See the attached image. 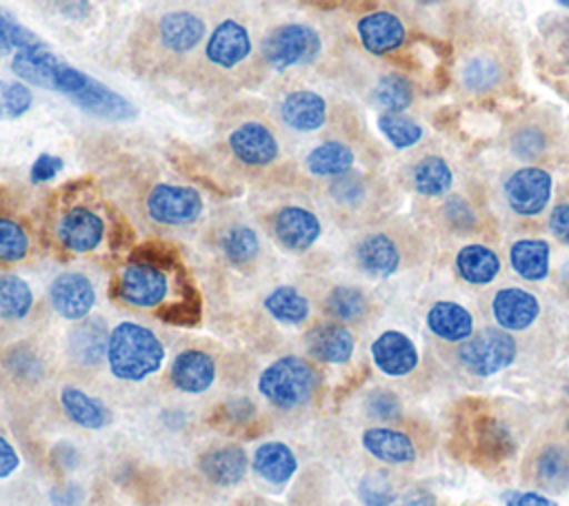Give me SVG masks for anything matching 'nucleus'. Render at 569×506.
I'll list each match as a JSON object with an SVG mask.
<instances>
[{
  "mask_svg": "<svg viewBox=\"0 0 569 506\" xmlns=\"http://www.w3.org/2000/svg\"><path fill=\"white\" fill-rule=\"evenodd\" d=\"M460 80L465 84V89L469 91H487V89H493L500 80V64L498 60L487 53V51H480V53H473L469 55L465 62H462V69H460Z\"/></svg>",
  "mask_w": 569,
  "mask_h": 506,
  "instance_id": "c9c22d12",
  "label": "nucleus"
},
{
  "mask_svg": "<svg viewBox=\"0 0 569 506\" xmlns=\"http://www.w3.org/2000/svg\"><path fill=\"white\" fill-rule=\"evenodd\" d=\"M558 2H560L562 7H567V9H569V0H558Z\"/></svg>",
  "mask_w": 569,
  "mask_h": 506,
  "instance_id": "bf43d9fd",
  "label": "nucleus"
},
{
  "mask_svg": "<svg viewBox=\"0 0 569 506\" xmlns=\"http://www.w3.org/2000/svg\"><path fill=\"white\" fill-rule=\"evenodd\" d=\"M353 335L342 324H318L307 333V348L311 357L327 364H345L353 353Z\"/></svg>",
  "mask_w": 569,
  "mask_h": 506,
  "instance_id": "aec40b11",
  "label": "nucleus"
},
{
  "mask_svg": "<svg viewBox=\"0 0 569 506\" xmlns=\"http://www.w3.org/2000/svg\"><path fill=\"white\" fill-rule=\"evenodd\" d=\"M358 36L369 53L382 55L402 44L405 24L391 11H373L358 20Z\"/></svg>",
  "mask_w": 569,
  "mask_h": 506,
  "instance_id": "f3484780",
  "label": "nucleus"
},
{
  "mask_svg": "<svg viewBox=\"0 0 569 506\" xmlns=\"http://www.w3.org/2000/svg\"><path fill=\"white\" fill-rule=\"evenodd\" d=\"M367 411L376 419H396L400 413L398 397L389 391H373L367 402Z\"/></svg>",
  "mask_w": 569,
  "mask_h": 506,
  "instance_id": "a18cd8bd",
  "label": "nucleus"
},
{
  "mask_svg": "<svg viewBox=\"0 0 569 506\" xmlns=\"http://www.w3.org/2000/svg\"><path fill=\"white\" fill-rule=\"evenodd\" d=\"M362 446L369 455L385 464H409L416 459L413 442L407 433L387 428V426H373L362 433Z\"/></svg>",
  "mask_w": 569,
  "mask_h": 506,
  "instance_id": "4be33fe9",
  "label": "nucleus"
},
{
  "mask_svg": "<svg viewBox=\"0 0 569 506\" xmlns=\"http://www.w3.org/2000/svg\"><path fill=\"white\" fill-rule=\"evenodd\" d=\"M320 53V38L307 24H282L273 29L262 42L264 60L282 71L293 64H309Z\"/></svg>",
  "mask_w": 569,
  "mask_h": 506,
  "instance_id": "39448f33",
  "label": "nucleus"
},
{
  "mask_svg": "<svg viewBox=\"0 0 569 506\" xmlns=\"http://www.w3.org/2000/svg\"><path fill=\"white\" fill-rule=\"evenodd\" d=\"M402 253L387 233H369L356 246L358 266L373 277H389L398 271Z\"/></svg>",
  "mask_w": 569,
  "mask_h": 506,
  "instance_id": "6ab92c4d",
  "label": "nucleus"
},
{
  "mask_svg": "<svg viewBox=\"0 0 569 506\" xmlns=\"http://www.w3.org/2000/svg\"><path fill=\"white\" fill-rule=\"evenodd\" d=\"M11 71L27 84L47 87L69 98L76 95L89 82L87 73L53 55L44 44L18 51L11 60Z\"/></svg>",
  "mask_w": 569,
  "mask_h": 506,
  "instance_id": "7ed1b4c3",
  "label": "nucleus"
},
{
  "mask_svg": "<svg viewBox=\"0 0 569 506\" xmlns=\"http://www.w3.org/2000/svg\"><path fill=\"white\" fill-rule=\"evenodd\" d=\"M71 100L82 111L102 120L122 122L136 115V107L127 98H122L120 93L111 91L109 87H104L93 78H89V82L76 95H71Z\"/></svg>",
  "mask_w": 569,
  "mask_h": 506,
  "instance_id": "dca6fc26",
  "label": "nucleus"
},
{
  "mask_svg": "<svg viewBox=\"0 0 569 506\" xmlns=\"http://www.w3.org/2000/svg\"><path fill=\"white\" fill-rule=\"evenodd\" d=\"M249 459L240 446L211 448L200 457V470L218 486H233L247 473Z\"/></svg>",
  "mask_w": 569,
  "mask_h": 506,
  "instance_id": "393cba45",
  "label": "nucleus"
},
{
  "mask_svg": "<svg viewBox=\"0 0 569 506\" xmlns=\"http://www.w3.org/2000/svg\"><path fill=\"white\" fill-rule=\"evenodd\" d=\"M280 115L296 131H316L325 124L327 104L313 91H293L282 100Z\"/></svg>",
  "mask_w": 569,
  "mask_h": 506,
  "instance_id": "a878e982",
  "label": "nucleus"
},
{
  "mask_svg": "<svg viewBox=\"0 0 569 506\" xmlns=\"http://www.w3.org/2000/svg\"><path fill=\"white\" fill-rule=\"evenodd\" d=\"M169 377L182 393H204L216 380V362L204 351L187 348L171 362Z\"/></svg>",
  "mask_w": 569,
  "mask_h": 506,
  "instance_id": "2eb2a0df",
  "label": "nucleus"
},
{
  "mask_svg": "<svg viewBox=\"0 0 569 506\" xmlns=\"http://www.w3.org/2000/svg\"><path fill=\"white\" fill-rule=\"evenodd\" d=\"M378 126L396 149L413 146L422 138V126L402 113H380Z\"/></svg>",
  "mask_w": 569,
  "mask_h": 506,
  "instance_id": "ea45409f",
  "label": "nucleus"
},
{
  "mask_svg": "<svg viewBox=\"0 0 569 506\" xmlns=\"http://www.w3.org/2000/svg\"><path fill=\"white\" fill-rule=\"evenodd\" d=\"M164 360V346L156 333L136 322H120L109 331V371L124 382H140L156 373Z\"/></svg>",
  "mask_w": 569,
  "mask_h": 506,
  "instance_id": "f257e3e1",
  "label": "nucleus"
},
{
  "mask_svg": "<svg viewBox=\"0 0 569 506\" xmlns=\"http://www.w3.org/2000/svg\"><path fill=\"white\" fill-rule=\"evenodd\" d=\"M20 464V457L16 453V448L9 444V439H4L0 435V479L9 477Z\"/></svg>",
  "mask_w": 569,
  "mask_h": 506,
  "instance_id": "5fc2aeb1",
  "label": "nucleus"
},
{
  "mask_svg": "<svg viewBox=\"0 0 569 506\" xmlns=\"http://www.w3.org/2000/svg\"><path fill=\"white\" fill-rule=\"evenodd\" d=\"M509 506H558L556 502H551L549 497L533 493V490H525V493H513Z\"/></svg>",
  "mask_w": 569,
  "mask_h": 506,
  "instance_id": "6e6d98bb",
  "label": "nucleus"
},
{
  "mask_svg": "<svg viewBox=\"0 0 569 506\" xmlns=\"http://www.w3.org/2000/svg\"><path fill=\"white\" fill-rule=\"evenodd\" d=\"M204 51L213 64L222 69H231L249 55L251 40L242 24H238L236 20H224L213 29Z\"/></svg>",
  "mask_w": 569,
  "mask_h": 506,
  "instance_id": "a211bd4d",
  "label": "nucleus"
},
{
  "mask_svg": "<svg viewBox=\"0 0 569 506\" xmlns=\"http://www.w3.org/2000/svg\"><path fill=\"white\" fill-rule=\"evenodd\" d=\"M80 499V490L78 486H64L53 490V504L56 506H76Z\"/></svg>",
  "mask_w": 569,
  "mask_h": 506,
  "instance_id": "4d7b16f0",
  "label": "nucleus"
},
{
  "mask_svg": "<svg viewBox=\"0 0 569 506\" xmlns=\"http://www.w3.org/2000/svg\"><path fill=\"white\" fill-rule=\"evenodd\" d=\"M413 189L422 195H445L451 189L453 175L445 158L440 155H425L411 169Z\"/></svg>",
  "mask_w": 569,
  "mask_h": 506,
  "instance_id": "7c9ffc66",
  "label": "nucleus"
},
{
  "mask_svg": "<svg viewBox=\"0 0 569 506\" xmlns=\"http://www.w3.org/2000/svg\"><path fill=\"white\" fill-rule=\"evenodd\" d=\"M509 262L520 277L529 282L545 280L549 273V244L533 237L518 240L509 249Z\"/></svg>",
  "mask_w": 569,
  "mask_h": 506,
  "instance_id": "c85d7f7f",
  "label": "nucleus"
},
{
  "mask_svg": "<svg viewBox=\"0 0 569 506\" xmlns=\"http://www.w3.org/2000/svg\"><path fill=\"white\" fill-rule=\"evenodd\" d=\"M427 326L436 337L445 342H465L473 335L471 313L462 304L449 300L431 304V308L427 311Z\"/></svg>",
  "mask_w": 569,
  "mask_h": 506,
  "instance_id": "5701e85b",
  "label": "nucleus"
},
{
  "mask_svg": "<svg viewBox=\"0 0 569 506\" xmlns=\"http://www.w3.org/2000/svg\"><path fill=\"white\" fill-rule=\"evenodd\" d=\"M360 499L367 506H389L393 502V490L389 479L380 473H369L360 482Z\"/></svg>",
  "mask_w": 569,
  "mask_h": 506,
  "instance_id": "c03bdc74",
  "label": "nucleus"
},
{
  "mask_svg": "<svg viewBox=\"0 0 569 506\" xmlns=\"http://www.w3.org/2000/svg\"><path fill=\"white\" fill-rule=\"evenodd\" d=\"M560 277H562V284L567 286V291H569V262H565L562 264V269H560Z\"/></svg>",
  "mask_w": 569,
  "mask_h": 506,
  "instance_id": "13d9d810",
  "label": "nucleus"
},
{
  "mask_svg": "<svg viewBox=\"0 0 569 506\" xmlns=\"http://www.w3.org/2000/svg\"><path fill=\"white\" fill-rule=\"evenodd\" d=\"M231 153L251 166L271 164L278 158V140L260 122H244L229 135Z\"/></svg>",
  "mask_w": 569,
  "mask_h": 506,
  "instance_id": "4468645a",
  "label": "nucleus"
},
{
  "mask_svg": "<svg viewBox=\"0 0 569 506\" xmlns=\"http://www.w3.org/2000/svg\"><path fill=\"white\" fill-rule=\"evenodd\" d=\"M331 193L340 202H356L362 193V184L353 173H342L338 180L331 184Z\"/></svg>",
  "mask_w": 569,
  "mask_h": 506,
  "instance_id": "de8ad7c7",
  "label": "nucleus"
},
{
  "mask_svg": "<svg viewBox=\"0 0 569 506\" xmlns=\"http://www.w3.org/2000/svg\"><path fill=\"white\" fill-rule=\"evenodd\" d=\"M518 353L513 335L505 328L487 326L458 344V364L476 377H489L507 368Z\"/></svg>",
  "mask_w": 569,
  "mask_h": 506,
  "instance_id": "20e7f679",
  "label": "nucleus"
},
{
  "mask_svg": "<svg viewBox=\"0 0 569 506\" xmlns=\"http://www.w3.org/2000/svg\"><path fill=\"white\" fill-rule=\"evenodd\" d=\"M16 375H20V377H31V375H36L38 373V368H40V362H38V357L31 353V351H13L11 355H9V364H7Z\"/></svg>",
  "mask_w": 569,
  "mask_h": 506,
  "instance_id": "09e8293b",
  "label": "nucleus"
},
{
  "mask_svg": "<svg viewBox=\"0 0 569 506\" xmlns=\"http://www.w3.org/2000/svg\"><path fill=\"white\" fill-rule=\"evenodd\" d=\"M273 233L278 242L291 251L309 249L320 235V220L305 206H282L273 215Z\"/></svg>",
  "mask_w": 569,
  "mask_h": 506,
  "instance_id": "ddd939ff",
  "label": "nucleus"
},
{
  "mask_svg": "<svg viewBox=\"0 0 569 506\" xmlns=\"http://www.w3.org/2000/svg\"><path fill=\"white\" fill-rule=\"evenodd\" d=\"M58 240L62 246H67L69 251L76 253H87L93 251L102 235H104V222L100 220L98 213L84 209V206H76L69 209L56 226Z\"/></svg>",
  "mask_w": 569,
  "mask_h": 506,
  "instance_id": "9b49d317",
  "label": "nucleus"
},
{
  "mask_svg": "<svg viewBox=\"0 0 569 506\" xmlns=\"http://www.w3.org/2000/svg\"><path fill=\"white\" fill-rule=\"evenodd\" d=\"M373 364L391 377L409 375L418 366L416 344L400 331H385L371 344Z\"/></svg>",
  "mask_w": 569,
  "mask_h": 506,
  "instance_id": "f8f14e48",
  "label": "nucleus"
},
{
  "mask_svg": "<svg viewBox=\"0 0 569 506\" xmlns=\"http://www.w3.org/2000/svg\"><path fill=\"white\" fill-rule=\"evenodd\" d=\"M533 482L549 493L569 486V448L562 442H547L533 457Z\"/></svg>",
  "mask_w": 569,
  "mask_h": 506,
  "instance_id": "412c9836",
  "label": "nucleus"
},
{
  "mask_svg": "<svg viewBox=\"0 0 569 506\" xmlns=\"http://www.w3.org/2000/svg\"><path fill=\"white\" fill-rule=\"evenodd\" d=\"M251 466L262 479H267L273 486H280L293 477L298 462H296L293 451L287 444L264 442L253 451Z\"/></svg>",
  "mask_w": 569,
  "mask_h": 506,
  "instance_id": "bb28decb",
  "label": "nucleus"
},
{
  "mask_svg": "<svg viewBox=\"0 0 569 506\" xmlns=\"http://www.w3.org/2000/svg\"><path fill=\"white\" fill-rule=\"evenodd\" d=\"M33 304V293L29 284L13 275H0V317L2 320H22Z\"/></svg>",
  "mask_w": 569,
  "mask_h": 506,
  "instance_id": "f704fd0d",
  "label": "nucleus"
},
{
  "mask_svg": "<svg viewBox=\"0 0 569 506\" xmlns=\"http://www.w3.org/2000/svg\"><path fill=\"white\" fill-rule=\"evenodd\" d=\"M540 313V302L533 293L507 286L493 293L491 300V315L496 324L505 331H525L529 328Z\"/></svg>",
  "mask_w": 569,
  "mask_h": 506,
  "instance_id": "9d476101",
  "label": "nucleus"
},
{
  "mask_svg": "<svg viewBox=\"0 0 569 506\" xmlns=\"http://www.w3.org/2000/svg\"><path fill=\"white\" fill-rule=\"evenodd\" d=\"M325 308L340 322H356L367 313V297L356 286H336L327 295Z\"/></svg>",
  "mask_w": 569,
  "mask_h": 506,
  "instance_id": "4c0bfd02",
  "label": "nucleus"
},
{
  "mask_svg": "<svg viewBox=\"0 0 569 506\" xmlns=\"http://www.w3.org/2000/svg\"><path fill=\"white\" fill-rule=\"evenodd\" d=\"M158 33L169 51L187 53L204 38V22L191 11H171L160 18Z\"/></svg>",
  "mask_w": 569,
  "mask_h": 506,
  "instance_id": "b1692460",
  "label": "nucleus"
},
{
  "mask_svg": "<svg viewBox=\"0 0 569 506\" xmlns=\"http://www.w3.org/2000/svg\"><path fill=\"white\" fill-rule=\"evenodd\" d=\"M147 213L160 224H191L202 213V198L191 186L156 184L147 195Z\"/></svg>",
  "mask_w": 569,
  "mask_h": 506,
  "instance_id": "423d86ee",
  "label": "nucleus"
},
{
  "mask_svg": "<svg viewBox=\"0 0 569 506\" xmlns=\"http://www.w3.org/2000/svg\"><path fill=\"white\" fill-rule=\"evenodd\" d=\"M200 315V306L193 304L189 306V302H180V304H173V306H167L160 317L167 320V322H173V324H193Z\"/></svg>",
  "mask_w": 569,
  "mask_h": 506,
  "instance_id": "8fccbe9b",
  "label": "nucleus"
},
{
  "mask_svg": "<svg viewBox=\"0 0 569 506\" xmlns=\"http://www.w3.org/2000/svg\"><path fill=\"white\" fill-rule=\"evenodd\" d=\"M513 149L522 155V158H531L542 149V140L536 131H520L513 140Z\"/></svg>",
  "mask_w": 569,
  "mask_h": 506,
  "instance_id": "864d4df0",
  "label": "nucleus"
},
{
  "mask_svg": "<svg viewBox=\"0 0 569 506\" xmlns=\"http://www.w3.org/2000/svg\"><path fill=\"white\" fill-rule=\"evenodd\" d=\"M413 100V91L407 78L398 73H387L373 87V102L382 113H402Z\"/></svg>",
  "mask_w": 569,
  "mask_h": 506,
  "instance_id": "e433bc0d",
  "label": "nucleus"
},
{
  "mask_svg": "<svg viewBox=\"0 0 569 506\" xmlns=\"http://www.w3.org/2000/svg\"><path fill=\"white\" fill-rule=\"evenodd\" d=\"M549 226H551V233H553L560 242L569 244V202L558 204V206L551 211V215H549Z\"/></svg>",
  "mask_w": 569,
  "mask_h": 506,
  "instance_id": "3c124183",
  "label": "nucleus"
},
{
  "mask_svg": "<svg viewBox=\"0 0 569 506\" xmlns=\"http://www.w3.org/2000/svg\"><path fill=\"white\" fill-rule=\"evenodd\" d=\"M60 171H62V158H58L53 153H42L36 158L29 175H31L33 184H40V182L56 178Z\"/></svg>",
  "mask_w": 569,
  "mask_h": 506,
  "instance_id": "49530a36",
  "label": "nucleus"
},
{
  "mask_svg": "<svg viewBox=\"0 0 569 506\" xmlns=\"http://www.w3.org/2000/svg\"><path fill=\"white\" fill-rule=\"evenodd\" d=\"M222 413L227 415L224 419L236 422V424H242L244 419H249V417L256 413V408H253V404H251L247 397H236V399H231V402L224 404Z\"/></svg>",
  "mask_w": 569,
  "mask_h": 506,
  "instance_id": "603ef678",
  "label": "nucleus"
},
{
  "mask_svg": "<svg viewBox=\"0 0 569 506\" xmlns=\"http://www.w3.org/2000/svg\"><path fill=\"white\" fill-rule=\"evenodd\" d=\"M567 428H569V422H567Z\"/></svg>",
  "mask_w": 569,
  "mask_h": 506,
  "instance_id": "052dcab7",
  "label": "nucleus"
},
{
  "mask_svg": "<svg viewBox=\"0 0 569 506\" xmlns=\"http://www.w3.org/2000/svg\"><path fill=\"white\" fill-rule=\"evenodd\" d=\"M31 107V91L22 82L0 80V120L20 118Z\"/></svg>",
  "mask_w": 569,
  "mask_h": 506,
  "instance_id": "37998d69",
  "label": "nucleus"
},
{
  "mask_svg": "<svg viewBox=\"0 0 569 506\" xmlns=\"http://www.w3.org/2000/svg\"><path fill=\"white\" fill-rule=\"evenodd\" d=\"M456 269L469 284H489L500 273V257L485 244H467L456 255Z\"/></svg>",
  "mask_w": 569,
  "mask_h": 506,
  "instance_id": "c756f323",
  "label": "nucleus"
},
{
  "mask_svg": "<svg viewBox=\"0 0 569 506\" xmlns=\"http://www.w3.org/2000/svg\"><path fill=\"white\" fill-rule=\"evenodd\" d=\"M551 175L540 166H522L505 182V200L518 215H538L551 198Z\"/></svg>",
  "mask_w": 569,
  "mask_h": 506,
  "instance_id": "0eeeda50",
  "label": "nucleus"
},
{
  "mask_svg": "<svg viewBox=\"0 0 569 506\" xmlns=\"http://www.w3.org/2000/svg\"><path fill=\"white\" fill-rule=\"evenodd\" d=\"M49 300L58 315L67 320H82L96 304V291L87 275L67 271L51 282Z\"/></svg>",
  "mask_w": 569,
  "mask_h": 506,
  "instance_id": "1a4fd4ad",
  "label": "nucleus"
},
{
  "mask_svg": "<svg viewBox=\"0 0 569 506\" xmlns=\"http://www.w3.org/2000/svg\"><path fill=\"white\" fill-rule=\"evenodd\" d=\"M353 164V151L338 140H329L311 149L307 155V169L313 175H342Z\"/></svg>",
  "mask_w": 569,
  "mask_h": 506,
  "instance_id": "2f4dec72",
  "label": "nucleus"
},
{
  "mask_svg": "<svg viewBox=\"0 0 569 506\" xmlns=\"http://www.w3.org/2000/svg\"><path fill=\"white\" fill-rule=\"evenodd\" d=\"M27 251L29 237L24 229L9 217H0V262H18Z\"/></svg>",
  "mask_w": 569,
  "mask_h": 506,
  "instance_id": "79ce46f5",
  "label": "nucleus"
},
{
  "mask_svg": "<svg viewBox=\"0 0 569 506\" xmlns=\"http://www.w3.org/2000/svg\"><path fill=\"white\" fill-rule=\"evenodd\" d=\"M167 289L164 271L147 262H131L118 280V295L140 308L158 306L164 300Z\"/></svg>",
  "mask_w": 569,
  "mask_h": 506,
  "instance_id": "6e6552de",
  "label": "nucleus"
},
{
  "mask_svg": "<svg viewBox=\"0 0 569 506\" xmlns=\"http://www.w3.org/2000/svg\"><path fill=\"white\" fill-rule=\"evenodd\" d=\"M60 404L67 417L82 428L96 431V428H104L111 422V411L107 408V404L98 397L87 395L76 386H64L60 391Z\"/></svg>",
  "mask_w": 569,
  "mask_h": 506,
  "instance_id": "cd10ccee",
  "label": "nucleus"
},
{
  "mask_svg": "<svg viewBox=\"0 0 569 506\" xmlns=\"http://www.w3.org/2000/svg\"><path fill=\"white\" fill-rule=\"evenodd\" d=\"M316 382H318V375L307 360L298 355H284L271 362L260 373L258 391L273 406L291 411L302 406L311 397Z\"/></svg>",
  "mask_w": 569,
  "mask_h": 506,
  "instance_id": "f03ea898",
  "label": "nucleus"
},
{
  "mask_svg": "<svg viewBox=\"0 0 569 506\" xmlns=\"http://www.w3.org/2000/svg\"><path fill=\"white\" fill-rule=\"evenodd\" d=\"M38 44H42V40L0 7V51H24Z\"/></svg>",
  "mask_w": 569,
  "mask_h": 506,
  "instance_id": "a19ab883",
  "label": "nucleus"
},
{
  "mask_svg": "<svg viewBox=\"0 0 569 506\" xmlns=\"http://www.w3.org/2000/svg\"><path fill=\"white\" fill-rule=\"evenodd\" d=\"M107 342L109 333H104V326L100 322H82L71 331L69 348L73 357L82 364H96L100 355H107Z\"/></svg>",
  "mask_w": 569,
  "mask_h": 506,
  "instance_id": "473e14b6",
  "label": "nucleus"
},
{
  "mask_svg": "<svg viewBox=\"0 0 569 506\" xmlns=\"http://www.w3.org/2000/svg\"><path fill=\"white\" fill-rule=\"evenodd\" d=\"M264 308L284 324H300L309 315L307 297L293 286H276L264 297Z\"/></svg>",
  "mask_w": 569,
  "mask_h": 506,
  "instance_id": "72a5a7b5",
  "label": "nucleus"
},
{
  "mask_svg": "<svg viewBox=\"0 0 569 506\" xmlns=\"http://www.w3.org/2000/svg\"><path fill=\"white\" fill-rule=\"evenodd\" d=\"M220 246H222V253L227 255L229 262L247 264L258 255L260 242H258V235L251 226L236 224V226L224 231V235L220 240Z\"/></svg>",
  "mask_w": 569,
  "mask_h": 506,
  "instance_id": "58836bf2",
  "label": "nucleus"
}]
</instances>
